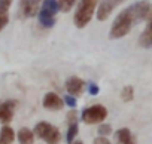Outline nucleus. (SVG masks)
<instances>
[{"instance_id":"f257e3e1","label":"nucleus","mask_w":152,"mask_h":144,"mask_svg":"<svg viewBox=\"0 0 152 144\" xmlns=\"http://www.w3.org/2000/svg\"><path fill=\"white\" fill-rule=\"evenodd\" d=\"M152 18V5L148 0H140L133 5H130L128 8H125L113 21L112 27H110V39H121L124 36H127L133 25L142 21H149Z\"/></svg>"},{"instance_id":"f03ea898","label":"nucleus","mask_w":152,"mask_h":144,"mask_svg":"<svg viewBox=\"0 0 152 144\" xmlns=\"http://www.w3.org/2000/svg\"><path fill=\"white\" fill-rule=\"evenodd\" d=\"M97 3H99V0H81L79 2L78 9H76L75 17H73V22L78 28H84L91 21L96 12Z\"/></svg>"},{"instance_id":"7ed1b4c3","label":"nucleus","mask_w":152,"mask_h":144,"mask_svg":"<svg viewBox=\"0 0 152 144\" xmlns=\"http://www.w3.org/2000/svg\"><path fill=\"white\" fill-rule=\"evenodd\" d=\"M58 11V0H42V6L39 9V22L43 27L51 28L55 24V15Z\"/></svg>"},{"instance_id":"20e7f679","label":"nucleus","mask_w":152,"mask_h":144,"mask_svg":"<svg viewBox=\"0 0 152 144\" xmlns=\"http://www.w3.org/2000/svg\"><path fill=\"white\" fill-rule=\"evenodd\" d=\"M34 134L40 140H43L46 144H60L61 141V134L58 128L48 122H39L34 126Z\"/></svg>"},{"instance_id":"39448f33","label":"nucleus","mask_w":152,"mask_h":144,"mask_svg":"<svg viewBox=\"0 0 152 144\" xmlns=\"http://www.w3.org/2000/svg\"><path fill=\"white\" fill-rule=\"evenodd\" d=\"M107 117V110L104 106L102 104H96L91 106L88 109H85L82 111V120L88 125H94V123H100Z\"/></svg>"},{"instance_id":"423d86ee","label":"nucleus","mask_w":152,"mask_h":144,"mask_svg":"<svg viewBox=\"0 0 152 144\" xmlns=\"http://www.w3.org/2000/svg\"><path fill=\"white\" fill-rule=\"evenodd\" d=\"M122 2L124 0H102V3L99 5V9H97V20L99 21L107 20V17L113 12V9Z\"/></svg>"},{"instance_id":"0eeeda50","label":"nucleus","mask_w":152,"mask_h":144,"mask_svg":"<svg viewBox=\"0 0 152 144\" xmlns=\"http://www.w3.org/2000/svg\"><path fill=\"white\" fill-rule=\"evenodd\" d=\"M15 107H17V101H14V100H8V101L0 103V122L8 125L14 117Z\"/></svg>"},{"instance_id":"6e6552de","label":"nucleus","mask_w":152,"mask_h":144,"mask_svg":"<svg viewBox=\"0 0 152 144\" xmlns=\"http://www.w3.org/2000/svg\"><path fill=\"white\" fill-rule=\"evenodd\" d=\"M42 104H43L45 109L55 111V110H61V109H63L64 100H63L58 94H55V92H48V94H45Z\"/></svg>"},{"instance_id":"1a4fd4ad","label":"nucleus","mask_w":152,"mask_h":144,"mask_svg":"<svg viewBox=\"0 0 152 144\" xmlns=\"http://www.w3.org/2000/svg\"><path fill=\"white\" fill-rule=\"evenodd\" d=\"M42 0H21V15L26 18H31L39 12Z\"/></svg>"},{"instance_id":"9d476101","label":"nucleus","mask_w":152,"mask_h":144,"mask_svg":"<svg viewBox=\"0 0 152 144\" xmlns=\"http://www.w3.org/2000/svg\"><path fill=\"white\" fill-rule=\"evenodd\" d=\"M84 88H85V82L76 76H72L66 80V89L69 95H81L84 92Z\"/></svg>"},{"instance_id":"9b49d317","label":"nucleus","mask_w":152,"mask_h":144,"mask_svg":"<svg viewBox=\"0 0 152 144\" xmlns=\"http://www.w3.org/2000/svg\"><path fill=\"white\" fill-rule=\"evenodd\" d=\"M139 45L142 48H152V18L148 21V27L143 30V33L139 37Z\"/></svg>"},{"instance_id":"f8f14e48","label":"nucleus","mask_w":152,"mask_h":144,"mask_svg":"<svg viewBox=\"0 0 152 144\" xmlns=\"http://www.w3.org/2000/svg\"><path fill=\"white\" fill-rule=\"evenodd\" d=\"M118 144H136V138L128 128H121L115 134Z\"/></svg>"},{"instance_id":"ddd939ff","label":"nucleus","mask_w":152,"mask_h":144,"mask_svg":"<svg viewBox=\"0 0 152 144\" xmlns=\"http://www.w3.org/2000/svg\"><path fill=\"white\" fill-rule=\"evenodd\" d=\"M20 144H34V132L28 128H21L17 134Z\"/></svg>"},{"instance_id":"4468645a","label":"nucleus","mask_w":152,"mask_h":144,"mask_svg":"<svg viewBox=\"0 0 152 144\" xmlns=\"http://www.w3.org/2000/svg\"><path fill=\"white\" fill-rule=\"evenodd\" d=\"M15 140V132L11 126L5 125L0 129V144H12Z\"/></svg>"},{"instance_id":"2eb2a0df","label":"nucleus","mask_w":152,"mask_h":144,"mask_svg":"<svg viewBox=\"0 0 152 144\" xmlns=\"http://www.w3.org/2000/svg\"><path fill=\"white\" fill-rule=\"evenodd\" d=\"M78 132H79L78 122H72V123L69 125V129H67V134H66V140H67V143H69V144H72V143H73L75 137L78 135Z\"/></svg>"},{"instance_id":"dca6fc26","label":"nucleus","mask_w":152,"mask_h":144,"mask_svg":"<svg viewBox=\"0 0 152 144\" xmlns=\"http://www.w3.org/2000/svg\"><path fill=\"white\" fill-rule=\"evenodd\" d=\"M121 98H122L124 101H131V100L134 98V88L130 86V85L124 86L122 91H121Z\"/></svg>"},{"instance_id":"f3484780","label":"nucleus","mask_w":152,"mask_h":144,"mask_svg":"<svg viewBox=\"0 0 152 144\" xmlns=\"http://www.w3.org/2000/svg\"><path fill=\"white\" fill-rule=\"evenodd\" d=\"M76 2H78V0H58L60 11H63V12H69V11L75 6Z\"/></svg>"},{"instance_id":"a211bd4d","label":"nucleus","mask_w":152,"mask_h":144,"mask_svg":"<svg viewBox=\"0 0 152 144\" xmlns=\"http://www.w3.org/2000/svg\"><path fill=\"white\" fill-rule=\"evenodd\" d=\"M97 132H99L102 137H107V135L112 134V126H110L109 123H102V125L99 126Z\"/></svg>"},{"instance_id":"6ab92c4d","label":"nucleus","mask_w":152,"mask_h":144,"mask_svg":"<svg viewBox=\"0 0 152 144\" xmlns=\"http://www.w3.org/2000/svg\"><path fill=\"white\" fill-rule=\"evenodd\" d=\"M11 5H12V0H0V15L8 14Z\"/></svg>"},{"instance_id":"aec40b11","label":"nucleus","mask_w":152,"mask_h":144,"mask_svg":"<svg viewBox=\"0 0 152 144\" xmlns=\"http://www.w3.org/2000/svg\"><path fill=\"white\" fill-rule=\"evenodd\" d=\"M8 22H9L8 14H2V15H0V31H2V30L8 25Z\"/></svg>"},{"instance_id":"412c9836","label":"nucleus","mask_w":152,"mask_h":144,"mask_svg":"<svg viewBox=\"0 0 152 144\" xmlns=\"http://www.w3.org/2000/svg\"><path fill=\"white\" fill-rule=\"evenodd\" d=\"M64 103H66L69 107H72V109L76 107V100L73 98V95H67V97L64 98Z\"/></svg>"},{"instance_id":"4be33fe9","label":"nucleus","mask_w":152,"mask_h":144,"mask_svg":"<svg viewBox=\"0 0 152 144\" xmlns=\"http://www.w3.org/2000/svg\"><path fill=\"white\" fill-rule=\"evenodd\" d=\"M93 144H112V143H110L106 137H102V135H100V137H97V138L94 140Z\"/></svg>"},{"instance_id":"5701e85b","label":"nucleus","mask_w":152,"mask_h":144,"mask_svg":"<svg viewBox=\"0 0 152 144\" xmlns=\"http://www.w3.org/2000/svg\"><path fill=\"white\" fill-rule=\"evenodd\" d=\"M99 91H100V89H99V86H97L96 83H91V85H90V88H88V92H90L91 95H97V94H99Z\"/></svg>"},{"instance_id":"b1692460","label":"nucleus","mask_w":152,"mask_h":144,"mask_svg":"<svg viewBox=\"0 0 152 144\" xmlns=\"http://www.w3.org/2000/svg\"><path fill=\"white\" fill-rule=\"evenodd\" d=\"M67 117H69V122L72 123V122H76V113H75V110H72L69 114H67Z\"/></svg>"},{"instance_id":"393cba45","label":"nucleus","mask_w":152,"mask_h":144,"mask_svg":"<svg viewBox=\"0 0 152 144\" xmlns=\"http://www.w3.org/2000/svg\"><path fill=\"white\" fill-rule=\"evenodd\" d=\"M72 144H84V143H82V141H73Z\"/></svg>"}]
</instances>
